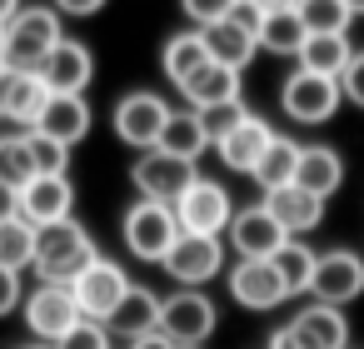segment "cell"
I'll return each mask as SVG.
<instances>
[{
	"label": "cell",
	"instance_id": "1",
	"mask_svg": "<svg viewBox=\"0 0 364 349\" xmlns=\"http://www.w3.org/2000/svg\"><path fill=\"white\" fill-rule=\"evenodd\" d=\"M95 259H100L95 235H90L75 215L36 230V264H31V269H36L46 284H75Z\"/></svg>",
	"mask_w": 364,
	"mask_h": 349
},
{
	"label": "cell",
	"instance_id": "2",
	"mask_svg": "<svg viewBox=\"0 0 364 349\" xmlns=\"http://www.w3.org/2000/svg\"><path fill=\"white\" fill-rule=\"evenodd\" d=\"M65 41V26H60V11L55 6H21L11 21H6V50H0V65L6 70H31L41 75L46 55Z\"/></svg>",
	"mask_w": 364,
	"mask_h": 349
},
{
	"label": "cell",
	"instance_id": "3",
	"mask_svg": "<svg viewBox=\"0 0 364 349\" xmlns=\"http://www.w3.org/2000/svg\"><path fill=\"white\" fill-rule=\"evenodd\" d=\"M120 235H125V249L145 264H165V254L175 249V240L185 235L180 220H175V205H160V200H135L120 220Z\"/></svg>",
	"mask_w": 364,
	"mask_h": 349
},
{
	"label": "cell",
	"instance_id": "4",
	"mask_svg": "<svg viewBox=\"0 0 364 349\" xmlns=\"http://www.w3.org/2000/svg\"><path fill=\"white\" fill-rule=\"evenodd\" d=\"M220 324V309L205 289H175L160 299V334L175 349H200Z\"/></svg>",
	"mask_w": 364,
	"mask_h": 349
},
{
	"label": "cell",
	"instance_id": "5",
	"mask_svg": "<svg viewBox=\"0 0 364 349\" xmlns=\"http://www.w3.org/2000/svg\"><path fill=\"white\" fill-rule=\"evenodd\" d=\"M279 105L294 125H324L334 120V110L344 105V90L339 80L329 75H309V70H289L284 85H279Z\"/></svg>",
	"mask_w": 364,
	"mask_h": 349
},
{
	"label": "cell",
	"instance_id": "6",
	"mask_svg": "<svg viewBox=\"0 0 364 349\" xmlns=\"http://www.w3.org/2000/svg\"><path fill=\"white\" fill-rule=\"evenodd\" d=\"M70 294H75V304H80V314L85 319H95V324H105L110 329V319H115V309L125 304V294H130V274H125V264H115V259H95L75 284H70Z\"/></svg>",
	"mask_w": 364,
	"mask_h": 349
},
{
	"label": "cell",
	"instance_id": "7",
	"mask_svg": "<svg viewBox=\"0 0 364 349\" xmlns=\"http://www.w3.org/2000/svg\"><path fill=\"white\" fill-rule=\"evenodd\" d=\"M175 220H180L185 235H225L230 220H235V200H230V190H225L220 180L200 175V180L175 200Z\"/></svg>",
	"mask_w": 364,
	"mask_h": 349
},
{
	"label": "cell",
	"instance_id": "8",
	"mask_svg": "<svg viewBox=\"0 0 364 349\" xmlns=\"http://www.w3.org/2000/svg\"><path fill=\"white\" fill-rule=\"evenodd\" d=\"M165 120H170V105H165L155 90H130V95H120V100H115V115H110L115 135H120L130 150H140V155L160 145Z\"/></svg>",
	"mask_w": 364,
	"mask_h": 349
},
{
	"label": "cell",
	"instance_id": "9",
	"mask_svg": "<svg viewBox=\"0 0 364 349\" xmlns=\"http://www.w3.org/2000/svg\"><path fill=\"white\" fill-rule=\"evenodd\" d=\"M160 269H165L180 289H205V284L225 269V240H220V235H180Z\"/></svg>",
	"mask_w": 364,
	"mask_h": 349
},
{
	"label": "cell",
	"instance_id": "10",
	"mask_svg": "<svg viewBox=\"0 0 364 349\" xmlns=\"http://www.w3.org/2000/svg\"><path fill=\"white\" fill-rule=\"evenodd\" d=\"M130 180H135L140 200L175 205V200H180L195 180H200V170H195V160H180V155H165V150H145V155L135 160Z\"/></svg>",
	"mask_w": 364,
	"mask_h": 349
},
{
	"label": "cell",
	"instance_id": "11",
	"mask_svg": "<svg viewBox=\"0 0 364 349\" xmlns=\"http://www.w3.org/2000/svg\"><path fill=\"white\" fill-rule=\"evenodd\" d=\"M80 319H85V314H80L70 284H46V279H41V284L26 294V324H31V334L46 339V344H60Z\"/></svg>",
	"mask_w": 364,
	"mask_h": 349
},
{
	"label": "cell",
	"instance_id": "12",
	"mask_svg": "<svg viewBox=\"0 0 364 349\" xmlns=\"http://www.w3.org/2000/svg\"><path fill=\"white\" fill-rule=\"evenodd\" d=\"M225 240H230V249L240 254V259H274L279 249H284V225L264 210V200L259 205H245V210H235V220H230V230H225Z\"/></svg>",
	"mask_w": 364,
	"mask_h": 349
},
{
	"label": "cell",
	"instance_id": "13",
	"mask_svg": "<svg viewBox=\"0 0 364 349\" xmlns=\"http://www.w3.org/2000/svg\"><path fill=\"white\" fill-rule=\"evenodd\" d=\"M309 294L314 304H349L364 294V254L354 249H324L319 264H314V279H309Z\"/></svg>",
	"mask_w": 364,
	"mask_h": 349
},
{
	"label": "cell",
	"instance_id": "14",
	"mask_svg": "<svg viewBox=\"0 0 364 349\" xmlns=\"http://www.w3.org/2000/svg\"><path fill=\"white\" fill-rule=\"evenodd\" d=\"M41 80H46V90H50V95H85V85L95 80V55H90V45L65 36V41L46 55Z\"/></svg>",
	"mask_w": 364,
	"mask_h": 349
},
{
	"label": "cell",
	"instance_id": "15",
	"mask_svg": "<svg viewBox=\"0 0 364 349\" xmlns=\"http://www.w3.org/2000/svg\"><path fill=\"white\" fill-rule=\"evenodd\" d=\"M230 299L240 309H274L289 294H284V279L269 259H240V264H230Z\"/></svg>",
	"mask_w": 364,
	"mask_h": 349
},
{
	"label": "cell",
	"instance_id": "16",
	"mask_svg": "<svg viewBox=\"0 0 364 349\" xmlns=\"http://www.w3.org/2000/svg\"><path fill=\"white\" fill-rule=\"evenodd\" d=\"M46 100H50V90H46L41 75H31V70H6V65H0V120H11V125H21V130H36Z\"/></svg>",
	"mask_w": 364,
	"mask_h": 349
},
{
	"label": "cell",
	"instance_id": "17",
	"mask_svg": "<svg viewBox=\"0 0 364 349\" xmlns=\"http://www.w3.org/2000/svg\"><path fill=\"white\" fill-rule=\"evenodd\" d=\"M274 145V125L264 120V115H245L220 145H215V155L225 160V170H235V175H255V165L264 160V150Z\"/></svg>",
	"mask_w": 364,
	"mask_h": 349
},
{
	"label": "cell",
	"instance_id": "18",
	"mask_svg": "<svg viewBox=\"0 0 364 349\" xmlns=\"http://www.w3.org/2000/svg\"><path fill=\"white\" fill-rule=\"evenodd\" d=\"M75 210V185L70 175H36L26 190H21V220H31L36 230L41 225H55V220H70Z\"/></svg>",
	"mask_w": 364,
	"mask_h": 349
},
{
	"label": "cell",
	"instance_id": "19",
	"mask_svg": "<svg viewBox=\"0 0 364 349\" xmlns=\"http://www.w3.org/2000/svg\"><path fill=\"white\" fill-rule=\"evenodd\" d=\"M264 210L284 225V235H289V240L309 235V230L324 220V200H319V195H309V190H299V185L269 190V195H264Z\"/></svg>",
	"mask_w": 364,
	"mask_h": 349
},
{
	"label": "cell",
	"instance_id": "20",
	"mask_svg": "<svg viewBox=\"0 0 364 349\" xmlns=\"http://www.w3.org/2000/svg\"><path fill=\"white\" fill-rule=\"evenodd\" d=\"M294 185L329 200L339 185H344V155L329 150V145H299V165H294Z\"/></svg>",
	"mask_w": 364,
	"mask_h": 349
},
{
	"label": "cell",
	"instance_id": "21",
	"mask_svg": "<svg viewBox=\"0 0 364 349\" xmlns=\"http://www.w3.org/2000/svg\"><path fill=\"white\" fill-rule=\"evenodd\" d=\"M289 329H294L309 349H349V319H344V309H334V304H304V309L289 319Z\"/></svg>",
	"mask_w": 364,
	"mask_h": 349
},
{
	"label": "cell",
	"instance_id": "22",
	"mask_svg": "<svg viewBox=\"0 0 364 349\" xmlns=\"http://www.w3.org/2000/svg\"><path fill=\"white\" fill-rule=\"evenodd\" d=\"M36 130L50 135V140H60V145L85 140L90 135V105H85V95H50L46 110H41V120H36Z\"/></svg>",
	"mask_w": 364,
	"mask_h": 349
},
{
	"label": "cell",
	"instance_id": "23",
	"mask_svg": "<svg viewBox=\"0 0 364 349\" xmlns=\"http://www.w3.org/2000/svg\"><path fill=\"white\" fill-rule=\"evenodd\" d=\"M210 65V45H205V36L200 31H180V36H170L165 41V50H160V70H165V80L180 90L190 75H200Z\"/></svg>",
	"mask_w": 364,
	"mask_h": 349
},
{
	"label": "cell",
	"instance_id": "24",
	"mask_svg": "<svg viewBox=\"0 0 364 349\" xmlns=\"http://www.w3.org/2000/svg\"><path fill=\"white\" fill-rule=\"evenodd\" d=\"M180 95L190 100V110H210V105H230V100H240V70H230V65H220V60H210L200 75H190L185 85H180Z\"/></svg>",
	"mask_w": 364,
	"mask_h": 349
},
{
	"label": "cell",
	"instance_id": "25",
	"mask_svg": "<svg viewBox=\"0 0 364 349\" xmlns=\"http://www.w3.org/2000/svg\"><path fill=\"white\" fill-rule=\"evenodd\" d=\"M155 329H160V294H155V289H145V284H130L125 304H120V309H115V319H110V334L145 339V334H155Z\"/></svg>",
	"mask_w": 364,
	"mask_h": 349
},
{
	"label": "cell",
	"instance_id": "26",
	"mask_svg": "<svg viewBox=\"0 0 364 349\" xmlns=\"http://www.w3.org/2000/svg\"><path fill=\"white\" fill-rule=\"evenodd\" d=\"M349 55H354L349 36H309V41L299 45V55H294V70H309V75H329V80H339L344 65H349Z\"/></svg>",
	"mask_w": 364,
	"mask_h": 349
},
{
	"label": "cell",
	"instance_id": "27",
	"mask_svg": "<svg viewBox=\"0 0 364 349\" xmlns=\"http://www.w3.org/2000/svg\"><path fill=\"white\" fill-rule=\"evenodd\" d=\"M200 36H205V45H210V60H220V65H230V70H245V65L255 60V50H259V41L245 36L235 21H220V26L200 31Z\"/></svg>",
	"mask_w": 364,
	"mask_h": 349
},
{
	"label": "cell",
	"instance_id": "28",
	"mask_svg": "<svg viewBox=\"0 0 364 349\" xmlns=\"http://www.w3.org/2000/svg\"><path fill=\"white\" fill-rule=\"evenodd\" d=\"M205 125H200V115L195 110H170V120H165V130H160V145L155 150H165V155H180V160H200L205 155Z\"/></svg>",
	"mask_w": 364,
	"mask_h": 349
},
{
	"label": "cell",
	"instance_id": "29",
	"mask_svg": "<svg viewBox=\"0 0 364 349\" xmlns=\"http://www.w3.org/2000/svg\"><path fill=\"white\" fill-rule=\"evenodd\" d=\"M294 165H299V140H289V135H274V145L264 150V160L255 165V185L269 195V190H284V185H294Z\"/></svg>",
	"mask_w": 364,
	"mask_h": 349
},
{
	"label": "cell",
	"instance_id": "30",
	"mask_svg": "<svg viewBox=\"0 0 364 349\" xmlns=\"http://www.w3.org/2000/svg\"><path fill=\"white\" fill-rule=\"evenodd\" d=\"M284 279V294H309V279H314V264H319V249H309L304 240H284V249L269 259Z\"/></svg>",
	"mask_w": 364,
	"mask_h": 349
},
{
	"label": "cell",
	"instance_id": "31",
	"mask_svg": "<svg viewBox=\"0 0 364 349\" xmlns=\"http://www.w3.org/2000/svg\"><path fill=\"white\" fill-rule=\"evenodd\" d=\"M304 41H309V31L299 21V11H274L259 26V50H269V55H299Z\"/></svg>",
	"mask_w": 364,
	"mask_h": 349
},
{
	"label": "cell",
	"instance_id": "32",
	"mask_svg": "<svg viewBox=\"0 0 364 349\" xmlns=\"http://www.w3.org/2000/svg\"><path fill=\"white\" fill-rule=\"evenodd\" d=\"M31 180H36V165H31V140H26V130L0 135V185H11V190L21 195Z\"/></svg>",
	"mask_w": 364,
	"mask_h": 349
},
{
	"label": "cell",
	"instance_id": "33",
	"mask_svg": "<svg viewBox=\"0 0 364 349\" xmlns=\"http://www.w3.org/2000/svg\"><path fill=\"white\" fill-rule=\"evenodd\" d=\"M26 264H36V225L31 220H6L0 225V269H26Z\"/></svg>",
	"mask_w": 364,
	"mask_h": 349
},
{
	"label": "cell",
	"instance_id": "34",
	"mask_svg": "<svg viewBox=\"0 0 364 349\" xmlns=\"http://www.w3.org/2000/svg\"><path fill=\"white\" fill-rule=\"evenodd\" d=\"M299 21L309 36H349V11H344V0H299Z\"/></svg>",
	"mask_w": 364,
	"mask_h": 349
},
{
	"label": "cell",
	"instance_id": "35",
	"mask_svg": "<svg viewBox=\"0 0 364 349\" xmlns=\"http://www.w3.org/2000/svg\"><path fill=\"white\" fill-rule=\"evenodd\" d=\"M26 140H31V165H36V175H70V145H60V140H50V135H41V130H26Z\"/></svg>",
	"mask_w": 364,
	"mask_h": 349
},
{
	"label": "cell",
	"instance_id": "36",
	"mask_svg": "<svg viewBox=\"0 0 364 349\" xmlns=\"http://www.w3.org/2000/svg\"><path fill=\"white\" fill-rule=\"evenodd\" d=\"M195 115H200V125H205V140H210V145H220V140H225V135L250 115V110H245L240 100H230V105H210V110H195Z\"/></svg>",
	"mask_w": 364,
	"mask_h": 349
},
{
	"label": "cell",
	"instance_id": "37",
	"mask_svg": "<svg viewBox=\"0 0 364 349\" xmlns=\"http://www.w3.org/2000/svg\"><path fill=\"white\" fill-rule=\"evenodd\" d=\"M180 11H185V21L195 31H210V26H220L235 11V0H180Z\"/></svg>",
	"mask_w": 364,
	"mask_h": 349
},
{
	"label": "cell",
	"instance_id": "38",
	"mask_svg": "<svg viewBox=\"0 0 364 349\" xmlns=\"http://www.w3.org/2000/svg\"><path fill=\"white\" fill-rule=\"evenodd\" d=\"M55 349H110V329L105 324H95V319H80Z\"/></svg>",
	"mask_w": 364,
	"mask_h": 349
},
{
	"label": "cell",
	"instance_id": "39",
	"mask_svg": "<svg viewBox=\"0 0 364 349\" xmlns=\"http://www.w3.org/2000/svg\"><path fill=\"white\" fill-rule=\"evenodd\" d=\"M339 90H344V100H354V105L364 110V50L349 55V65H344V75H339Z\"/></svg>",
	"mask_w": 364,
	"mask_h": 349
},
{
	"label": "cell",
	"instance_id": "40",
	"mask_svg": "<svg viewBox=\"0 0 364 349\" xmlns=\"http://www.w3.org/2000/svg\"><path fill=\"white\" fill-rule=\"evenodd\" d=\"M16 304H26V289H21V274L16 269H0V319H6Z\"/></svg>",
	"mask_w": 364,
	"mask_h": 349
},
{
	"label": "cell",
	"instance_id": "41",
	"mask_svg": "<svg viewBox=\"0 0 364 349\" xmlns=\"http://www.w3.org/2000/svg\"><path fill=\"white\" fill-rule=\"evenodd\" d=\"M55 11H60V16H75V21H85V16H95V11H105V0H55Z\"/></svg>",
	"mask_w": 364,
	"mask_h": 349
},
{
	"label": "cell",
	"instance_id": "42",
	"mask_svg": "<svg viewBox=\"0 0 364 349\" xmlns=\"http://www.w3.org/2000/svg\"><path fill=\"white\" fill-rule=\"evenodd\" d=\"M16 215H21V195H16L11 185H0V225L16 220Z\"/></svg>",
	"mask_w": 364,
	"mask_h": 349
},
{
	"label": "cell",
	"instance_id": "43",
	"mask_svg": "<svg viewBox=\"0 0 364 349\" xmlns=\"http://www.w3.org/2000/svg\"><path fill=\"white\" fill-rule=\"evenodd\" d=\"M269 349H309V344H304V339L284 324V329H274V334H269Z\"/></svg>",
	"mask_w": 364,
	"mask_h": 349
},
{
	"label": "cell",
	"instance_id": "44",
	"mask_svg": "<svg viewBox=\"0 0 364 349\" xmlns=\"http://www.w3.org/2000/svg\"><path fill=\"white\" fill-rule=\"evenodd\" d=\"M255 6H259V16H274V11H294L299 0H255Z\"/></svg>",
	"mask_w": 364,
	"mask_h": 349
},
{
	"label": "cell",
	"instance_id": "45",
	"mask_svg": "<svg viewBox=\"0 0 364 349\" xmlns=\"http://www.w3.org/2000/svg\"><path fill=\"white\" fill-rule=\"evenodd\" d=\"M135 349H175V344H170V339H165V334L155 329V334H145V339H135Z\"/></svg>",
	"mask_w": 364,
	"mask_h": 349
},
{
	"label": "cell",
	"instance_id": "46",
	"mask_svg": "<svg viewBox=\"0 0 364 349\" xmlns=\"http://www.w3.org/2000/svg\"><path fill=\"white\" fill-rule=\"evenodd\" d=\"M21 6H26V0H0V26H6V21H11Z\"/></svg>",
	"mask_w": 364,
	"mask_h": 349
},
{
	"label": "cell",
	"instance_id": "47",
	"mask_svg": "<svg viewBox=\"0 0 364 349\" xmlns=\"http://www.w3.org/2000/svg\"><path fill=\"white\" fill-rule=\"evenodd\" d=\"M344 11L349 16H364V0H344Z\"/></svg>",
	"mask_w": 364,
	"mask_h": 349
},
{
	"label": "cell",
	"instance_id": "48",
	"mask_svg": "<svg viewBox=\"0 0 364 349\" xmlns=\"http://www.w3.org/2000/svg\"><path fill=\"white\" fill-rule=\"evenodd\" d=\"M26 349H55V344H26Z\"/></svg>",
	"mask_w": 364,
	"mask_h": 349
},
{
	"label": "cell",
	"instance_id": "49",
	"mask_svg": "<svg viewBox=\"0 0 364 349\" xmlns=\"http://www.w3.org/2000/svg\"><path fill=\"white\" fill-rule=\"evenodd\" d=\"M0 50H6V26H0Z\"/></svg>",
	"mask_w": 364,
	"mask_h": 349
}]
</instances>
